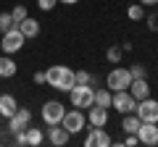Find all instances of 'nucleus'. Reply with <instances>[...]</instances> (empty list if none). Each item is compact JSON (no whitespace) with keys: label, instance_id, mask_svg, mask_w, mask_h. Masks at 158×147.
<instances>
[{"label":"nucleus","instance_id":"1","mask_svg":"<svg viewBox=\"0 0 158 147\" xmlns=\"http://www.w3.org/2000/svg\"><path fill=\"white\" fill-rule=\"evenodd\" d=\"M45 84H50L58 92H69L77 84V79H74V71L69 66H50L45 71Z\"/></svg>","mask_w":158,"mask_h":147},{"label":"nucleus","instance_id":"2","mask_svg":"<svg viewBox=\"0 0 158 147\" xmlns=\"http://www.w3.org/2000/svg\"><path fill=\"white\" fill-rule=\"evenodd\" d=\"M69 100H71L74 108L87 110V108L95 105V89H92L90 84H74L71 89H69Z\"/></svg>","mask_w":158,"mask_h":147},{"label":"nucleus","instance_id":"3","mask_svg":"<svg viewBox=\"0 0 158 147\" xmlns=\"http://www.w3.org/2000/svg\"><path fill=\"white\" fill-rule=\"evenodd\" d=\"M24 47V34L19 32L16 26L8 29V32H3V37H0V50L6 53V55H13V53H19Z\"/></svg>","mask_w":158,"mask_h":147},{"label":"nucleus","instance_id":"4","mask_svg":"<svg viewBox=\"0 0 158 147\" xmlns=\"http://www.w3.org/2000/svg\"><path fill=\"white\" fill-rule=\"evenodd\" d=\"M61 126L69 131V134H79V131L87 126V116H85V110H66L63 113V118H61Z\"/></svg>","mask_w":158,"mask_h":147},{"label":"nucleus","instance_id":"5","mask_svg":"<svg viewBox=\"0 0 158 147\" xmlns=\"http://www.w3.org/2000/svg\"><path fill=\"white\" fill-rule=\"evenodd\" d=\"M111 108L113 110H118V113L124 116V113H135V108H137V100L129 95V89H118L111 95Z\"/></svg>","mask_w":158,"mask_h":147},{"label":"nucleus","instance_id":"6","mask_svg":"<svg viewBox=\"0 0 158 147\" xmlns=\"http://www.w3.org/2000/svg\"><path fill=\"white\" fill-rule=\"evenodd\" d=\"M63 113H66V108H63V102H58V100H48L45 105H42V110H40V116H42V121H45L48 126L61 124Z\"/></svg>","mask_w":158,"mask_h":147},{"label":"nucleus","instance_id":"7","mask_svg":"<svg viewBox=\"0 0 158 147\" xmlns=\"http://www.w3.org/2000/svg\"><path fill=\"white\" fill-rule=\"evenodd\" d=\"M135 113L140 121H148V124H158V100H153V97H145V100L137 102Z\"/></svg>","mask_w":158,"mask_h":147},{"label":"nucleus","instance_id":"8","mask_svg":"<svg viewBox=\"0 0 158 147\" xmlns=\"http://www.w3.org/2000/svg\"><path fill=\"white\" fill-rule=\"evenodd\" d=\"M106 84H108V89H111V92L129 89V84H132V74H129V68H113V71L108 74Z\"/></svg>","mask_w":158,"mask_h":147},{"label":"nucleus","instance_id":"9","mask_svg":"<svg viewBox=\"0 0 158 147\" xmlns=\"http://www.w3.org/2000/svg\"><path fill=\"white\" fill-rule=\"evenodd\" d=\"M29 124H32V113H29L27 108H16V113H13L11 118H8V129H6V131L16 137L19 131H24Z\"/></svg>","mask_w":158,"mask_h":147},{"label":"nucleus","instance_id":"10","mask_svg":"<svg viewBox=\"0 0 158 147\" xmlns=\"http://www.w3.org/2000/svg\"><path fill=\"white\" fill-rule=\"evenodd\" d=\"M108 145H113V139L108 137V131L103 129V126H92V129L87 131L85 147H108Z\"/></svg>","mask_w":158,"mask_h":147},{"label":"nucleus","instance_id":"11","mask_svg":"<svg viewBox=\"0 0 158 147\" xmlns=\"http://www.w3.org/2000/svg\"><path fill=\"white\" fill-rule=\"evenodd\" d=\"M137 139H140V145L156 147L158 145V124H148V121H142L140 129H137Z\"/></svg>","mask_w":158,"mask_h":147},{"label":"nucleus","instance_id":"12","mask_svg":"<svg viewBox=\"0 0 158 147\" xmlns=\"http://www.w3.org/2000/svg\"><path fill=\"white\" fill-rule=\"evenodd\" d=\"M16 29L24 34V40H32V37H37V34H40V21H37V18H32V16H27L24 21L16 24Z\"/></svg>","mask_w":158,"mask_h":147},{"label":"nucleus","instance_id":"13","mask_svg":"<svg viewBox=\"0 0 158 147\" xmlns=\"http://www.w3.org/2000/svg\"><path fill=\"white\" fill-rule=\"evenodd\" d=\"M69 131L63 129L61 124H56V126H48V142H50V145H56V147H61V145H66L69 142Z\"/></svg>","mask_w":158,"mask_h":147},{"label":"nucleus","instance_id":"14","mask_svg":"<svg viewBox=\"0 0 158 147\" xmlns=\"http://www.w3.org/2000/svg\"><path fill=\"white\" fill-rule=\"evenodd\" d=\"M129 95L135 97L137 102L145 100V97H150V87H148V79H132V84H129Z\"/></svg>","mask_w":158,"mask_h":147},{"label":"nucleus","instance_id":"15","mask_svg":"<svg viewBox=\"0 0 158 147\" xmlns=\"http://www.w3.org/2000/svg\"><path fill=\"white\" fill-rule=\"evenodd\" d=\"M16 71H19L16 61L11 55H3L0 53V79H11V76H16Z\"/></svg>","mask_w":158,"mask_h":147},{"label":"nucleus","instance_id":"16","mask_svg":"<svg viewBox=\"0 0 158 147\" xmlns=\"http://www.w3.org/2000/svg\"><path fill=\"white\" fill-rule=\"evenodd\" d=\"M90 110V126H106L108 124V108H100V105H92V108H87Z\"/></svg>","mask_w":158,"mask_h":147},{"label":"nucleus","instance_id":"17","mask_svg":"<svg viewBox=\"0 0 158 147\" xmlns=\"http://www.w3.org/2000/svg\"><path fill=\"white\" fill-rule=\"evenodd\" d=\"M16 108H19V102H16L13 95H0V116H3L6 121L16 113Z\"/></svg>","mask_w":158,"mask_h":147},{"label":"nucleus","instance_id":"18","mask_svg":"<svg viewBox=\"0 0 158 147\" xmlns=\"http://www.w3.org/2000/svg\"><path fill=\"white\" fill-rule=\"evenodd\" d=\"M140 124H142V121L137 118V113H124V118H121V129H124L127 134H137Z\"/></svg>","mask_w":158,"mask_h":147},{"label":"nucleus","instance_id":"19","mask_svg":"<svg viewBox=\"0 0 158 147\" xmlns=\"http://www.w3.org/2000/svg\"><path fill=\"white\" fill-rule=\"evenodd\" d=\"M24 139H27V145L37 147V145H42L45 134H42V129H34V126H27V129H24Z\"/></svg>","mask_w":158,"mask_h":147},{"label":"nucleus","instance_id":"20","mask_svg":"<svg viewBox=\"0 0 158 147\" xmlns=\"http://www.w3.org/2000/svg\"><path fill=\"white\" fill-rule=\"evenodd\" d=\"M127 16H129L132 21H142V18H145V6H142V3H132V6L127 8Z\"/></svg>","mask_w":158,"mask_h":147},{"label":"nucleus","instance_id":"21","mask_svg":"<svg viewBox=\"0 0 158 147\" xmlns=\"http://www.w3.org/2000/svg\"><path fill=\"white\" fill-rule=\"evenodd\" d=\"M95 105L100 108H111V89H95Z\"/></svg>","mask_w":158,"mask_h":147},{"label":"nucleus","instance_id":"22","mask_svg":"<svg viewBox=\"0 0 158 147\" xmlns=\"http://www.w3.org/2000/svg\"><path fill=\"white\" fill-rule=\"evenodd\" d=\"M106 58H108V63H121V58H124L121 45H111V47L106 50Z\"/></svg>","mask_w":158,"mask_h":147},{"label":"nucleus","instance_id":"23","mask_svg":"<svg viewBox=\"0 0 158 147\" xmlns=\"http://www.w3.org/2000/svg\"><path fill=\"white\" fill-rule=\"evenodd\" d=\"M74 79H77V84H90V87L98 84V79L92 76L90 71H74Z\"/></svg>","mask_w":158,"mask_h":147},{"label":"nucleus","instance_id":"24","mask_svg":"<svg viewBox=\"0 0 158 147\" xmlns=\"http://www.w3.org/2000/svg\"><path fill=\"white\" fill-rule=\"evenodd\" d=\"M29 13H27V6H16L11 11V18H13V24H19V21H24V18H27Z\"/></svg>","mask_w":158,"mask_h":147},{"label":"nucleus","instance_id":"25","mask_svg":"<svg viewBox=\"0 0 158 147\" xmlns=\"http://www.w3.org/2000/svg\"><path fill=\"white\" fill-rule=\"evenodd\" d=\"M13 26H16V24H13L11 13H0V34L8 32V29H13Z\"/></svg>","mask_w":158,"mask_h":147},{"label":"nucleus","instance_id":"26","mask_svg":"<svg viewBox=\"0 0 158 147\" xmlns=\"http://www.w3.org/2000/svg\"><path fill=\"white\" fill-rule=\"evenodd\" d=\"M129 74H132V79H145V66H142V63H135V66L129 68Z\"/></svg>","mask_w":158,"mask_h":147},{"label":"nucleus","instance_id":"27","mask_svg":"<svg viewBox=\"0 0 158 147\" xmlns=\"http://www.w3.org/2000/svg\"><path fill=\"white\" fill-rule=\"evenodd\" d=\"M145 21H148V29L158 34V11H153L150 16H145Z\"/></svg>","mask_w":158,"mask_h":147},{"label":"nucleus","instance_id":"28","mask_svg":"<svg viewBox=\"0 0 158 147\" xmlns=\"http://www.w3.org/2000/svg\"><path fill=\"white\" fill-rule=\"evenodd\" d=\"M58 6V0H37V8H40V11H53V8H56Z\"/></svg>","mask_w":158,"mask_h":147},{"label":"nucleus","instance_id":"29","mask_svg":"<svg viewBox=\"0 0 158 147\" xmlns=\"http://www.w3.org/2000/svg\"><path fill=\"white\" fill-rule=\"evenodd\" d=\"M124 145H127V147H135V145H140V139H137V134H127Z\"/></svg>","mask_w":158,"mask_h":147},{"label":"nucleus","instance_id":"30","mask_svg":"<svg viewBox=\"0 0 158 147\" xmlns=\"http://www.w3.org/2000/svg\"><path fill=\"white\" fill-rule=\"evenodd\" d=\"M34 81H37V84H45V71H37V74H34Z\"/></svg>","mask_w":158,"mask_h":147},{"label":"nucleus","instance_id":"31","mask_svg":"<svg viewBox=\"0 0 158 147\" xmlns=\"http://www.w3.org/2000/svg\"><path fill=\"white\" fill-rule=\"evenodd\" d=\"M140 3H142V6H150V8L158 6V0H140Z\"/></svg>","mask_w":158,"mask_h":147},{"label":"nucleus","instance_id":"32","mask_svg":"<svg viewBox=\"0 0 158 147\" xmlns=\"http://www.w3.org/2000/svg\"><path fill=\"white\" fill-rule=\"evenodd\" d=\"M58 3H63V6H74V3H79V0H58Z\"/></svg>","mask_w":158,"mask_h":147},{"label":"nucleus","instance_id":"33","mask_svg":"<svg viewBox=\"0 0 158 147\" xmlns=\"http://www.w3.org/2000/svg\"><path fill=\"white\" fill-rule=\"evenodd\" d=\"M0 53H3V50H0Z\"/></svg>","mask_w":158,"mask_h":147}]
</instances>
